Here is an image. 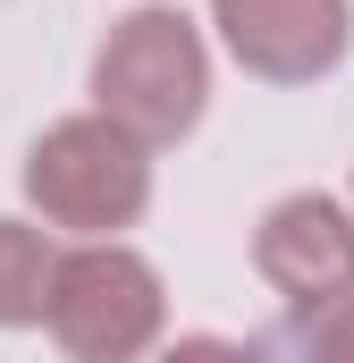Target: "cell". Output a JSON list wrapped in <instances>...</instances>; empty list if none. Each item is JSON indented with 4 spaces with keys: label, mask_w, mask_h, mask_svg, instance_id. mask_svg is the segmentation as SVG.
Returning a JSON list of instances; mask_svg holds the SVG:
<instances>
[{
    "label": "cell",
    "mask_w": 354,
    "mask_h": 363,
    "mask_svg": "<svg viewBox=\"0 0 354 363\" xmlns=\"http://www.w3.org/2000/svg\"><path fill=\"white\" fill-rule=\"evenodd\" d=\"M228 17H236V43L262 51L270 68H287L278 34H295V60H329L338 51V0H228Z\"/></svg>",
    "instance_id": "1"
}]
</instances>
